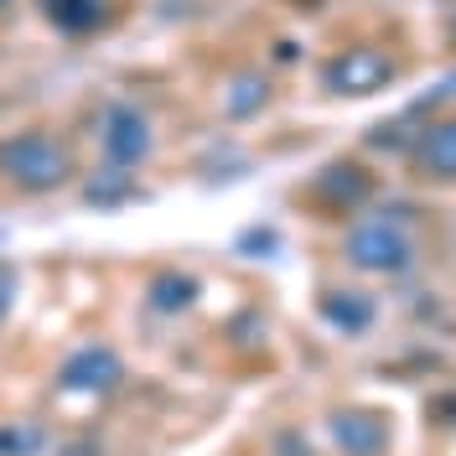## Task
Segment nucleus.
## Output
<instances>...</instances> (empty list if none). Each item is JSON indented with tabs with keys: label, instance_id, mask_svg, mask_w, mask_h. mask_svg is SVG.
Segmentation results:
<instances>
[{
	"label": "nucleus",
	"instance_id": "nucleus-11",
	"mask_svg": "<svg viewBox=\"0 0 456 456\" xmlns=\"http://www.w3.org/2000/svg\"><path fill=\"white\" fill-rule=\"evenodd\" d=\"M192 301H198V281H192V275H182V270H161L156 281L145 285V306H151V312H161V316L187 312Z\"/></svg>",
	"mask_w": 456,
	"mask_h": 456
},
{
	"label": "nucleus",
	"instance_id": "nucleus-4",
	"mask_svg": "<svg viewBox=\"0 0 456 456\" xmlns=\"http://www.w3.org/2000/svg\"><path fill=\"white\" fill-rule=\"evenodd\" d=\"M347 259H353L358 270L399 275V270H410L415 244H410V233L395 228V224H358L353 233H347Z\"/></svg>",
	"mask_w": 456,
	"mask_h": 456
},
{
	"label": "nucleus",
	"instance_id": "nucleus-1",
	"mask_svg": "<svg viewBox=\"0 0 456 456\" xmlns=\"http://www.w3.org/2000/svg\"><path fill=\"white\" fill-rule=\"evenodd\" d=\"M0 176L21 192H57L73 176V156L47 130H21V135L0 141Z\"/></svg>",
	"mask_w": 456,
	"mask_h": 456
},
{
	"label": "nucleus",
	"instance_id": "nucleus-7",
	"mask_svg": "<svg viewBox=\"0 0 456 456\" xmlns=\"http://www.w3.org/2000/svg\"><path fill=\"white\" fill-rule=\"evenodd\" d=\"M410 156H415V171L426 182H456V119L426 125L410 145Z\"/></svg>",
	"mask_w": 456,
	"mask_h": 456
},
{
	"label": "nucleus",
	"instance_id": "nucleus-9",
	"mask_svg": "<svg viewBox=\"0 0 456 456\" xmlns=\"http://www.w3.org/2000/svg\"><path fill=\"white\" fill-rule=\"evenodd\" d=\"M37 11L62 37H88V31L110 27V0H37Z\"/></svg>",
	"mask_w": 456,
	"mask_h": 456
},
{
	"label": "nucleus",
	"instance_id": "nucleus-6",
	"mask_svg": "<svg viewBox=\"0 0 456 456\" xmlns=\"http://www.w3.org/2000/svg\"><path fill=\"white\" fill-rule=\"evenodd\" d=\"M327 430H332V441H338L342 456H384V446H389V420L379 410H363V404L332 410L327 415Z\"/></svg>",
	"mask_w": 456,
	"mask_h": 456
},
{
	"label": "nucleus",
	"instance_id": "nucleus-13",
	"mask_svg": "<svg viewBox=\"0 0 456 456\" xmlns=\"http://www.w3.org/2000/svg\"><path fill=\"white\" fill-rule=\"evenodd\" d=\"M47 430L37 420H0V456H42Z\"/></svg>",
	"mask_w": 456,
	"mask_h": 456
},
{
	"label": "nucleus",
	"instance_id": "nucleus-2",
	"mask_svg": "<svg viewBox=\"0 0 456 456\" xmlns=\"http://www.w3.org/2000/svg\"><path fill=\"white\" fill-rule=\"evenodd\" d=\"M395 57L379 53V47H353V53H338L327 68H322V78H327V88L332 94H342V99H369V94H379V88L395 84Z\"/></svg>",
	"mask_w": 456,
	"mask_h": 456
},
{
	"label": "nucleus",
	"instance_id": "nucleus-14",
	"mask_svg": "<svg viewBox=\"0 0 456 456\" xmlns=\"http://www.w3.org/2000/svg\"><path fill=\"white\" fill-rule=\"evenodd\" d=\"M130 192H135V187H130V182H119V176H110V182H104V176H94V182H88V202H94V208L119 202V198H130Z\"/></svg>",
	"mask_w": 456,
	"mask_h": 456
},
{
	"label": "nucleus",
	"instance_id": "nucleus-12",
	"mask_svg": "<svg viewBox=\"0 0 456 456\" xmlns=\"http://www.w3.org/2000/svg\"><path fill=\"white\" fill-rule=\"evenodd\" d=\"M270 104V78L265 73H233L228 78V94H224V114L228 119H255L259 110Z\"/></svg>",
	"mask_w": 456,
	"mask_h": 456
},
{
	"label": "nucleus",
	"instance_id": "nucleus-8",
	"mask_svg": "<svg viewBox=\"0 0 456 456\" xmlns=\"http://www.w3.org/2000/svg\"><path fill=\"white\" fill-rule=\"evenodd\" d=\"M312 192L327 202V208H363V202L373 198V176L358 167V161H332V167L316 171Z\"/></svg>",
	"mask_w": 456,
	"mask_h": 456
},
{
	"label": "nucleus",
	"instance_id": "nucleus-5",
	"mask_svg": "<svg viewBox=\"0 0 456 456\" xmlns=\"http://www.w3.org/2000/svg\"><path fill=\"white\" fill-rule=\"evenodd\" d=\"M119 379H125L119 353L94 342V347H78V353L62 358V369H57V389H68V395H110Z\"/></svg>",
	"mask_w": 456,
	"mask_h": 456
},
{
	"label": "nucleus",
	"instance_id": "nucleus-3",
	"mask_svg": "<svg viewBox=\"0 0 456 456\" xmlns=\"http://www.w3.org/2000/svg\"><path fill=\"white\" fill-rule=\"evenodd\" d=\"M99 145H104V161L114 171H135L151 156L156 135H151V119L135 104H110L99 119Z\"/></svg>",
	"mask_w": 456,
	"mask_h": 456
},
{
	"label": "nucleus",
	"instance_id": "nucleus-17",
	"mask_svg": "<svg viewBox=\"0 0 456 456\" xmlns=\"http://www.w3.org/2000/svg\"><path fill=\"white\" fill-rule=\"evenodd\" d=\"M452 27H456V16H452Z\"/></svg>",
	"mask_w": 456,
	"mask_h": 456
},
{
	"label": "nucleus",
	"instance_id": "nucleus-10",
	"mask_svg": "<svg viewBox=\"0 0 456 456\" xmlns=\"http://www.w3.org/2000/svg\"><path fill=\"white\" fill-rule=\"evenodd\" d=\"M316 312L327 316V327H338V332H347V338H358V332L373 327V301L358 296V290H327Z\"/></svg>",
	"mask_w": 456,
	"mask_h": 456
},
{
	"label": "nucleus",
	"instance_id": "nucleus-16",
	"mask_svg": "<svg viewBox=\"0 0 456 456\" xmlns=\"http://www.w3.org/2000/svg\"><path fill=\"white\" fill-rule=\"evenodd\" d=\"M239 249L244 255H275V233L270 239H239Z\"/></svg>",
	"mask_w": 456,
	"mask_h": 456
},
{
	"label": "nucleus",
	"instance_id": "nucleus-15",
	"mask_svg": "<svg viewBox=\"0 0 456 456\" xmlns=\"http://www.w3.org/2000/svg\"><path fill=\"white\" fill-rule=\"evenodd\" d=\"M11 301H16V275H11V270L0 265V322L11 316Z\"/></svg>",
	"mask_w": 456,
	"mask_h": 456
}]
</instances>
